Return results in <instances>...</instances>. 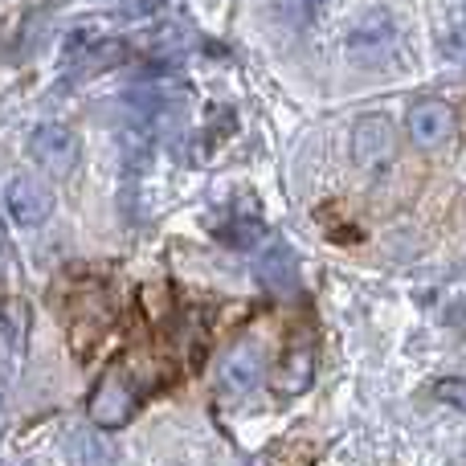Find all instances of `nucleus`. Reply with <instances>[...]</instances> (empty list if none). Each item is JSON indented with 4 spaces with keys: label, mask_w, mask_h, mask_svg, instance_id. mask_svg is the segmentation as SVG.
Returning a JSON list of instances; mask_svg holds the SVG:
<instances>
[{
    "label": "nucleus",
    "mask_w": 466,
    "mask_h": 466,
    "mask_svg": "<svg viewBox=\"0 0 466 466\" xmlns=\"http://www.w3.org/2000/svg\"><path fill=\"white\" fill-rule=\"evenodd\" d=\"M164 385V364L147 348H127L103 369L95 393H90V421L103 430L127 426L139 405Z\"/></svg>",
    "instance_id": "nucleus-1"
},
{
    "label": "nucleus",
    "mask_w": 466,
    "mask_h": 466,
    "mask_svg": "<svg viewBox=\"0 0 466 466\" xmlns=\"http://www.w3.org/2000/svg\"><path fill=\"white\" fill-rule=\"evenodd\" d=\"M397 49V21L389 8H369L348 33V57L360 66H380Z\"/></svg>",
    "instance_id": "nucleus-2"
},
{
    "label": "nucleus",
    "mask_w": 466,
    "mask_h": 466,
    "mask_svg": "<svg viewBox=\"0 0 466 466\" xmlns=\"http://www.w3.org/2000/svg\"><path fill=\"white\" fill-rule=\"evenodd\" d=\"M397 152V136H393V123L385 115H360L352 127V156L364 172H380L385 164H393Z\"/></svg>",
    "instance_id": "nucleus-3"
},
{
    "label": "nucleus",
    "mask_w": 466,
    "mask_h": 466,
    "mask_svg": "<svg viewBox=\"0 0 466 466\" xmlns=\"http://www.w3.org/2000/svg\"><path fill=\"white\" fill-rule=\"evenodd\" d=\"M29 156L49 172V177H70L78 164V139L62 123H41L29 136Z\"/></svg>",
    "instance_id": "nucleus-4"
},
{
    "label": "nucleus",
    "mask_w": 466,
    "mask_h": 466,
    "mask_svg": "<svg viewBox=\"0 0 466 466\" xmlns=\"http://www.w3.org/2000/svg\"><path fill=\"white\" fill-rule=\"evenodd\" d=\"M405 127H410L413 144L434 152V147L451 144V136H454V106L442 103V98H421V103H413Z\"/></svg>",
    "instance_id": "nucleus-5"
},
{
    "label": "nucleus",
    "mask_w": 466,
    "mask_h": 466,
    "mask_svg": "<svg viewBox=\"0 0 466 466\" xmlns=\"http://www.w3.org/2000/svg\"><path fill=\"white\" fill-rule=\"evenodd\" d=\"M5 205H8V218H13L16 226L37 229V226H46L49 213H54V193H49L37 177H16L13 185H8Z\"/></svg>",
    "instance_id": "nucleus-6"
},
{
    "label": "nucleus",
    "mask_w": 466,
    "mask_h": 466,
    "mask_svg": "<svg viewBox=\"0 0 466 466\" xmlns=\"http://www.w3.org/2000/svg\"><path fill=\"white\" fill-rule=\"evenodd\" d=\"M258 377H262V352H258L254 344L229 348L226 360H221V389H226L229 397H241L246 389L258 385Z\"/></svg>",
    "instance_id": "nucleus-7"
},
{
    "label": "nucleus",
    "mask_w": 466,
    "mask_h": 466,
    "mask_svg": "<svg viewBox=\"0 0 466 466\" xmlns=\"http://www.w3.org/2000/svg\"><path fill=\"white\" fill-rule=\"evenodd\" d=\"M311 380H315V348H311V339H299V344H290V352L282 356V369H279V377H274V389L299 397L311 389Z\"/></svg>",
    "instance_id": "nucleus-8"
},
{
    "label": "nucleus",
    "mask_w": 466,
    "mask_h": 466,
    "mask_svg": "<svg viewBox=\"0 0 466 466\" xmlns=\"http://www.w3.org/2000/svg\"><path fill=\"white\" fill-rule=\"evenodd\" d=\"M254 274H258V282H262V287H270V290H290V287H295V279H299L295 254H290L282 241H270V246L258 254Z\"/></svg>",
    "instance_id": "nucleus-9"
},
{
    "label": "nucleus",
    "mask_w": 466,
    "mask_h": 466,
    "mask_svg": "<svg viewBox=\"0 0 466 466\" xmlns=\"http://www.w3.org/2000/svg\"><path fill=\"white\" fill-rule=\"evenodd\" d=\"M66 459H70V466H115V446L95 430H74Z\"/></svg>",
    "instance_id": "nucleus-10"
},
{
    "label": "nucleus",
    "mask_w": 466,
    "mask_h": 466,
    "mask_svg": "<svg viewBox=\"0 0 466 466\" xmlns=\"http://www.w3.org/2000/svg\"><path fill=\"white\" fill-rule=\"evenodd\" d=\"M270 8H274V21L279 25H287L290 33H303L323 16L328 0H274Z\"/></svg>",
    "instance_id": "nucleus-11"
},
{
    "label": "nucleus",
    "mask_w": 466,
    "mask_h": 466,
    "mask_svg": "<svg viewBox=\"0 0 466 466\" xmlns=\"http://www.w3.org/2000/svg\"><path fill=\"white\" fill-rule=\"evenodd\" d=\"M258 233H262V218H258V209H241V213H233L226 238L233 241V246H249Z\"/></svg>",
    "instance_id": "nucleus-12"
},
{
    "label": "nucleus",
    "mask_w": 466,
    "mask_h": 466,
    "mask_svg": "<svg viewBox=\"0 0 466 466\" xmlns=\"http://www.w3.org/2000/svg\"><path fill=\"white\" fill-rule=\"evenodd\" d=\"M21 303H8V315H5V360L13 364V356L21 352Z\"/></svg>",
    "instance_id": "nucleus-13"
},
{
    "label": "nucleus",
    "mask_w": 466,
    "mask_h": 466,
    "mask_svg": "<svg viewBox=\"0 0 466 466\" xmlns=\"http://www.w3.org/2000/svg\"><path fill=\"white\" fill-rule=\"evenodd\" d=\"M438 397L451 401V405H459V410H466V377L462 380H442V385H438Z\"/></svg>",
    "instance_id": "nucleus-14"
},
{
    "label": "nucleus",
    "mask_w": 466,
    "mask_h": 466,
    "mask_svg": "<svg viewBox=\"0 0 466 466\" xmlns=\"http://www.w3.org/2000/svg\"><path fill=\"white\" fill-rule=\"evenodd\" d=\"M462 37H466V0H462V33H459V46L466 49V41H462Z\"/></svg>",
    "instance_id": "nucleus-15"
}]
</instances>
